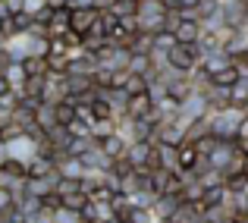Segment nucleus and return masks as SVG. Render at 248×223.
Instances as JSON below:
<instances>
[{
  "instance_id": "obj_5",
  "label": "nucleus",
  "mask_w": 248,
  "mask_h": 223,
  "mask_svg": "<svg viewBox=\"0 0 248 223\" xmlns=\"http://www.w3.org/2000/svg\"><path fill=\"white\" fill-rule=\"evenodd\" d=\"M232 54L226 48H220V50H211V54H204L201 57V69H204L207 76H217L220 69H226V66H232Z\"/></svg>"
},
{
  "instance_id": "obj_44",
  "label": "nucleus",
  "mask_w": 248,
  "mask_h": 223,
  "mask_svg": "<svg viewBox=\"0 0 248 223\" xmlns=\"http://www.w3.org/2000/svg\"><path fill=\"white\" fill-rule=\"evenodd\" d=\"M217 3H223V0H217Z\"/></svg>"
},
{
  "instance_id": "obj_34",
  "label": "nucleus",
  "mask_w": 248,
  "mask_h": 223,
  "mask_svg": "<svg viewBox=\"0 0 248 223\" xmlns=\"http://www.w3.org/2000/svg\"><path fill=\"white\" fill-rule=\"evenodd\" d=\"M239 139H248V113L242 116V123H239ZM236 139V142H239Z\"/></svg>"
},
{
  "instance_id": "obj_33",
  "label": "nucleus",
  "mask_w": 248,
  "mask_h": 223,
  "mask_svg": "<svg viewBox=\"0 0 248 223\" xmlns=\"http://www.w3.org/2000/svg\"><path fill=\"white\" fill-rule=\"evenodd\" d=\"M6 6H10V16H13V13L25 10V0H6Z\"/></svg>"
},
{
  "instance_id": "obj_19",
  "label": "nucleus",
  "mask_w": 248,
  "mask_h": 223,
  "mask_svg": "<svg viewBox=\"0 0 248 223\" xmlns=\"http://www.w3.org/2000/svg\"><path fill=\"white\" fill-rule=\"evenodd\" d=\"M129 50H132V54H151L154 50V35L151 32H139V35L132 38V44H129Z\"/></svg>"
},
{
  "instance_id": "obj_6",
  "label": "nucleus",
  "mask_w": 248,
  "mask_h": 223,
  "mask_svg": "<svg viewBox=\"0 0 248 223\" xmlns=\"http://www.w3.org/2000/svg\"><path fill=\"white\" fill-rule=\"evenodd\" d=\"M31 25H35V16H31L29 10H19L13 13V16H6V29L3 35L13 38V35H25V32H31Z\"/></svg>"
},
{
  "instance_id": "obj_37",
  "label": "nucleus",
  "mask_w": 248,
  "mask_h": 223,
  "mask_svg": "<svg viewBox=\"0 0 248 223\" xmlns=\"http://www.w3.org/2000/svg\"><path fill=\"white\" fill-rule=\"evenodd\" d=\"M69 6H91V0H69Z\"/></svg>"
},
{
  "instance_id": "obj_4",
  "label": "nucleus",
  "mask_w": 248,
  "mask_h": 223,
  "mask_svg": "<svg viewBox=\"0 0 248 223\" xmlns=\"http://www.w3.org/2000/svg\"><path fill=\"white\" fill-rule=\"evenodd\" d=\"M176 41L179 44H198V38L204 35V22L201 19H192V16H182V22L176 25Z\"/></svg>"
},
{
  "instance_id": "obj_39",
  "label": "nucleus",
  "mask_w": 248,
  "mask_h": 223,
  "mask_svg": "<svg viewBox=\"0 0 248 223\" xmlns=\"http://www.w3.org/2000/svg\"><path fill=\"white\" fill-rule=\"evenodd\" d=\"M242 173L248 176V154H242Z\"/></svg>"
},
{
  "instance_id": "obj_36",
  "label": "nucleus",
  "mask_w": 248,
  "mask_h": 223,
  "mask_svg": "<svg viewBox=\"0 0 248 223\" xmlns=\"http://www.w3.org/2000/svg\"><path fill=\"white\" fill-rule=\"evenodd\" d=\"M6 157H10V148H6V142H0V163H3Z\"/></svg>"
},
{
  "instance_id": "obj_17",
  "label": "nucleus",
  "mask_w": 248,
  "mask_h": 223,
  "mask_svg": "<svg viewBox=\"0 0 248 223\" xmlns=\"http://www.w3.org/2000/svg\"><path fill=\"white\" fill-rule=\"evenodd\" d=\"M35 120H38V123H41V126H44V129H50V126H57V123H60V116H57V104H47V101H44V104H41V107H38V110H35Z\"/></svg>"
},
{
  "instance_id": "obj_30",
  "label": "nucleus",
  "mask_w": 248,
  "mask_h": 223,
  "mask_svg": "<svg viewBox=\"0 0 248 223\" xmlns=\"http://www.w3.org/2000/svg\"><path fill=\"white\" fill-rule=\"evenodd\" d=\"M16 201H13V189H3L0 186V211H6V207H13Z\"/></svg>"
},
{
  "instance_id": "obj_18",
  "label": "nucleus",
  "mask_w": 248,
  "mask_h": 223,
  "mask_svg": "<svg viewBox=\"0 0 248 223\" xmlns=\"http://www.w3.org/2000/svg\"><path fill=\"white\" fill-rule=\"evenodd\" d=\"M230 101H232V107H242L245 110V104H248V73L230 88Z\"/></svg>"
},
{
  "instance_id": "obj_31",
  "label": "nucleus",
  "mask_w": 248,
  "mask_h": 223,
  "mask_svg": "<svg viewBox=\"0 0 248 223\" xmlns=\"http://www.w3.org/2000/svg\"><path fill=\"white\" fill-rule=\"evenodd\" d=\"M13 120H16V110H6V107H0V129H3V126H10Z\"/></svg>"
},
{
  "instance_id": "obj_12",
  "label": "nucleus",
  "mask_w": 248,
  "mask_h": 223,
  "mask_svg": "<svg viewBox=\"0 0 248 223\" xmlns=\"http://www.w3.org/2000/svg\"><path fill=\"white\" fill-rule=\"evenodd\" d=\"M198 160H201L198 148H195L192 142H182L179 145V173H192V170L198 167Z\"/></svg>"
},
{
  "instance_id": "obj_16",
  "label": "nucleus",
  "mask_w": 248,
  "mask_h": 223,
  "mask_svg": "<svg viewBox=\"0 0 248 223\" xmlns=\"http://www.w3.org/2000/svg\"><path fill=\"white\" fill-rule=\"evenodd\" d=\"M101 148L107 151L110 157H123V154H126V148H129V142L123 139L120 132H113V135H107V139H101Z\"/></svg>"
},
{
  "instance_id": "obj_21",
  "label": "nucleus",
  "mask_w": 248,
  "mask_h": 223,
  "mask_svg": "<svg viewBox=\"0 0 248 223\" xmlns=\"http://www.w3.org/2000/svg\"><path fill=\"white\" fill-rule=\"evenodd\" d=\"M60 198H63V205H66V207H73V211H85V205H88V192H82V189H76V192H66V195H60Z\"/></svg>"
},
{
  "instance_id": "obj_15",
  "label": "nucleus",
  "mask_w": 248,
  "mask_h": 223,
  "mask_svg": "<svg viewBox=\"0 0 248 223\" xmlns=\"http://www.w3.org/2000/svg\"><path fill=\"white\" fill-rule=\"evenodd\" d=\"M116 123H120V116H104V120H94V123H91V135H94V142L113 135L116 132Z\"/></svg>"
},
{
  "instance_id": "obj_35",
  "label": "nucleus",
  "mask_w": 248,
  "mask_h": 223,
  "mask_svg": "<svg viewBox=\"0 0 248 223\" xmlns=\"http://www.w3.org/2000/svg\"><path fill=\"white\" fill-rule=\"evenodd\" d=\"M167 10H182V0H160Z\"/></svg>"
},
{
  "instance_id": "obj_2",
  "label": "nucleus",
  "mask_w": 248,
  "mask_h": 223,
  "mask_svg": "<svg viewBox=\"0 0 248 223\" xmlns=\"http://www.w3.org/2000/svg\"><path fill=\"white\" fill-rule=\"evenodd\" d=\"M201 48L198 44H179L176 41L173 48H170V54H167V60H170V66L173 69H179V73H192V69H198L201 66Z\"/></svg>"
},
{
  "instance_id": "obj_40",
  "label": "nucleus",
  "mask_w": 248,
  "mask_h": 223,
  "mask_svg": "<svg viewBox=\"0 0 248 223\" xmlns=\"http://www.w3.org/2000/svg\"><path fill=\"white\" fill-rule=\"evenodd\" d=\"M3 29H6V19H3V16H0V35H3Z\"/></svg>"
},
{
  "instance_id": "obj_20",
  "label": "nucleus",
  "mask_w": 248,
  "mask_h": 223,
  "mask_svg": "<svg viewBox=\"0 0 248 223\" xmlns=\"http://www.w3.org/2000/svg\"><path fill=\"white\" fill-rule=\"evenodd\" d=\"M25 73L29 76H47L50 73V66H47V57H38V54H31V57H25Z\"/></svg>"
},
{
  "instance_id": "obj_7",
  "label": "nucleus",
  "mask_w": 248,
  "mask_h": 223,
  "mask_svg": "<svg viewBox=\"0 0 248 223\" xmlns=\"http://www.w3.org/2000/svg\"><path fill=\"white\" fill-rule=\"evenodd\" d=\"M154 110V95L151 91H139V95H129V104H126V113L129 116H148Z\"/></svg>"
},
{
  "instance_id": "obj_11",
  "label": "nucleus",
  "mask_w": 248,
  "mask_h": 223,
  "mask_svg": "<svg viewBox=\"0 0 248 223\" xmlns=\"http://www.w3.org/2000/svg\"><path fill=\"white\" fill-rule=\"evenodd\" d=\"M6 50H10L13 60H25V57H31V35L25 32V35L6 38Z\"/></svg>"
},
{
  "instance_id": "obj_10",
  "label": "nucleus",
  "mask_w": 248,
  "mask_h": 223,
  "mask_svg": "<svg viewBox=\"0 0 248 223\" xmlns=\"http://www.w3.org/2000/svg\"><path fill=\"white\" fill-rule=\"evenodd\" d=\"M57 170H60V176H69V179H82V176L88 173L85 160H82V157H76V154H66L63 160H57Z\"/></svg>"
},
{
  "instance_id": "obj_8",
  "label": "nucleus",
  "mask_w": 248,
  "mask_h": 223,
  "mask_svg": "<svg viewBox=\"0 0 248 223\" xmlns=\"http://www.w3.org/2000/svg\"><path fill=\"white\" fill-rule=\"evenodd\" d=\"M6 148H10V157H19V160H25V163H29L31 157L38 154V142H35V139H29V135L6 142Z\"/></svg>"
},
{
  "instance_id": "obj_42",
  "label": "nucleus",
  "mask_w": 248,
  "mask_h": 223,
  "mask_svg": "<svg viewBox=\"0 0 248 223\" xmlns=\"http://www.w3.org/2000/svg\"><path fill=\"white\" fill-rule=\"evenodd\" d=\"M3 44H6V35H0V48H3Z\"/></svg>"
},
{
  "instance_id": "obj_25",
  "label": "nucleus",
  "mask_w": 248,
  "mask_h": 223,
  "mask_svg": "<svg viewBox=\"0 0 248 223\" xmlns=\"http://www.w3.org/2000/svg\"><path fill=\"white\" fill-rule=\"evenodd\" d=\"M22 135H25V126L19 120H13L10 126L0 129V142H13V139H22Z\"/></svg>"
},
{
  "instance_id": "obj_3",
  "label": "nucleus",
  "mask_w": 248,
  "mask_h": 223,
  "mask_svg": "<svg viewBox=\"0 0 248 223\" xmlns=\"http://www.w3.org/2000/svg\"><path fill=\"white\" fill-rule=\"evenodd\" d=\"M220 16H223V25L242 29L248 19V0H223L220 3Z\"/></svg>"
},
{
  "instance_id": "obj_23",
  "label": "nucleus",
  "mask_w": 248,
  "mask_h": 223,
  "mask_svg": "<svg viewBox=\"0 0 248 223\" xmlns=\"http://www.w3.org/2000/svg\"><path fill=\"white\" fill-rule=\"evenodd\" d=\"M192 145H195V148H198V154H204V157H211V154H214V148H217V145H220V139H217V135H214V132H207V135H201V139H195V142H192Z\"/></svg>"
},
{
  "instance_id": "obj_27",
  "label": "nucleus",
  "mask_w": 248,
  "mask_h": 223,
  "mask_svg": "<svg viewBox=\"0 0 248 223\" xmlns=\"http://www.w3.org/2000/svg\"><path fill=\"white\" fill-rule=\"evenodd\" d=\"M54 10L57 6H50V3H41L35 10V22H41V25H50V19H54Z\"/></svg>"
},
{
  "instance_id": "obj_43",
  "label": "nucleus",
  "mask_w": 248,
  "mask_h": 223,
  "mask_svg": "<svg viewBox=\"0 0 248 223\" xmlns=\"http://www.w3.org/2000/svg\"><path fill=\"white\" fill-rule=\"evenodd\" d=\"M157 223H173V220H157Z\"/></svg>"
},
{
  "instance_id": "obj_32",
  "label": "nucleus",
  "mask_w": 248,
  "mask_h": 223,
  "mask_svg": "<svg viewBox=\"0 0 248 223\" xmlns=\"http://www.w3.org/2000/svg\"><path fill=\"white\" fill-rule=\"evenodd\" d=\"M113 3H116V0H91V6H94L97 13H110V10H113Z\"/></svg>"
},
{
  "instance_id": "obj_29",
  "label": "nucleus",
  "mask_w": 248,
  "mask_h": 223,
  "mask_svg": "<svg viewBox=\"0 0 248 223\" xmlns=\"http://www.w3.org/2000/svg\"><path fill=\"white\" fill-rule=\"evenodd\" d=\"M69 132H73V135H91V123L82 120V116H76V120L69 123Z\"/></svg>"
},
{
  "instance_id": "obj_24",
  "label": "nucleus",
  "mask_w": 248,
  "mask_h": 223,
  "mask_svg": "<svg viewBox=\"0 0 248 223\" xmlns=\"http://www.w3.org/2000/svg\"><path fill=\"white\" fill-rule=\"evenodd\" d=\"M91 145H94V135H73V142H69L66 151H69V154H76V157H82Z\"/></svg>"
},
{
  "instance_id": "obj_26",
  "label": "nucleus",
  "mask_w": 248,
  "mask_h": 223,
  "mask_svg": "<svg viewBox=\"0 0 248 223\" xmlns=\"http://www.w3.org/2000/svg\"><path fill=\"white\" fill-rule=\"evenodd\" d=\"M123 88H126L129 95H139V91H148V79L141 76V73H132V76H129V82L123 85Z\"/></svg>"
},
{
  "instance_id": "obj_14",
  "label": "nucleus",
  "mask_w": 248,
  "mask_h": 223,
  "mask_svg": "<svg viewBox=\"0 0 248 223\" xmlns=\"http://www.w3.org/2000/svg\"><path fill=\"white\" fill-rule=\"evenodd\" d=\"M3 76L10 79V85H13V91H22V85H25V79H29V73H25V63L22 60H13L10 66L3 69Z\"/></svg>"
},
{
  "instance_id": "obj_41",
  "label": "nucleus",
  "mask_w": 248,
  "mask_h": 223,
  "mask_svg": "<svg viewBox=\"0 0 248 223\" xmlns=\"http://www.w3.org/2000/svg\"><path fill=\"white\" fill-rule=\"evenodd\" d=\"M0 223H19V220H10V217H3V220H0Z\"/></svg>"
},
{
  "instance_id": "obj_28",
  "label": "nucleus",
  "mask_w": 248,
  "mask_h": 223,
  "mask_svg": "<svg viewBox=\"0 0 248 223\" xmlns=\"http://www.w3.org/2000/svg\"><path fill=\"white\" fill-rule=\"evenodd\" d=\"M120 25H123V29H126V32H132V35H135V32H141L139 13H126V16H120Z\"/></svg>"
},
{
  "instance_id": "obj_22",
  "label": "nucleus",
  "mask_w": 248,
  "mask_h": 223,
  "mask_svg": "<svg viewBox=\"0 0 248 223\" xmlns=\"http://www.w3.org/2000/svg\"><path fill=\"white\" fill-rule=\"evenodd\" d=\"M151 69H154L151 54H132V60H129V73H141V76H148Z\"/></svg>"
},
{
  "instance_id": "obj_9",
  "label": "nucleus",
  "mask_w": 248,
  "mask_h": 223,
  "mask_svg": "<svg viewBox=\"0 0 248 223\" xmlns=\"http://www.w3.org/2000/svg\"><path fill=\"white\" fill-rule=\"evenodd\" d=\"M179 205H182V195H157L154 214H157V220H173V214L179 211Z\"/></svg>"
},
{
  "instance_id": "obj_1",
  "label": "nucleus",
  "mask_w": 248,
  "mask_h": 223,
  "mask_svg": "<svg viewBox=\"0 0 248 223\" xmlns=\"http://www.w3.org/2000/svg\"><path fill=\"white\" fill-rule=\"evenodd\" d=\"M245 110L242 107H226V110H211V132L223 142L239 139V123H242Z\"/></svg>"
},
{
  "instance_id": "obj_38",
  "label": "nucleus",
  "mask_w": 248,
  "mask_h": 223,
  "mask_svg": "<svg viewBox=\"0 0 248 223\" xmlns=\"http://www.w3.org/2000/svg\"><path fill=\"white\" fill-rule=\"evenodd\" d=\"M50 6H69V0H47Z\"/></svg>"
},
{
  "instance_id": "obj_13",
  "label": "nucleus",
  "mask_w": 248,
  "mask_h": 223,
  "mask_svg": "<svg viewBox=\"0 0 248 223\" xmlns=\"http://www.w3.org/2000/svg\"><path fill=\"white\" fill-rule=\"evenodd\" d=\"M242 76H245V73H242V66H239V63H232V66L220 69L217 76H211V82H214V85H223V88H232V85H236Z\"/></svg>"
}]
</instances>
